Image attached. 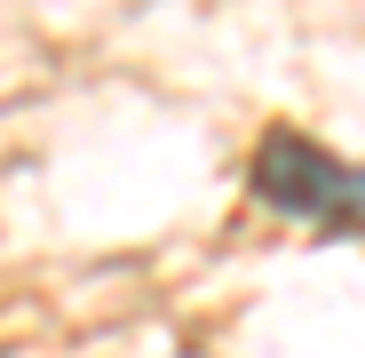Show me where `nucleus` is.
Here are the masks:
<instances>
[{
  "label": "nucleus",
  "instance_id": "nucleus-1",
  "mask_svg": "<svg viewBox=\"0 0 365 358\" xmlns=\"http://www.w3.org/2000/svg\"><path fill=\"white\" fill-rule=\"evenodd\" d=\"M255 199L270 215H294V223L349 231L357 223V167L334 159L318 136H302V128H270L255 144Z\"/></svg>",
  "mask_w": 365,
  "mask_h": 358
}]
</instances>
